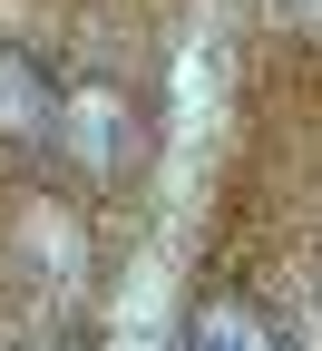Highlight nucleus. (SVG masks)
Here are the masks:
<instances>
[{"label":"nucleus","instance_id":"f257e3e1","mask_svg":"<svg viewBox=\"0 0 322 351\" xmlns=\"http://www.w3.org/2000/svg\"><path fill=\"white\" fill-rule=\"evenodd\" d=\"M186 351H284V341H273L254 313H244V302H205V313H196V341Z\"/></svg>","mask_w":322,"mask_h":351},{"label":"nucleus","instance_id":"f03ea898","mask_svg":"<svg viewBox=\"0 0 322 351\" xmlns=\"http://www.w3.org/2000/svg\"><path fill=\"white\" fill-rule=\"evenodd\" d=\"M30 117H39V78L0 49V127H30Z\"/></svg>","mask_w":322,"mask_h":351}]
</instances>
